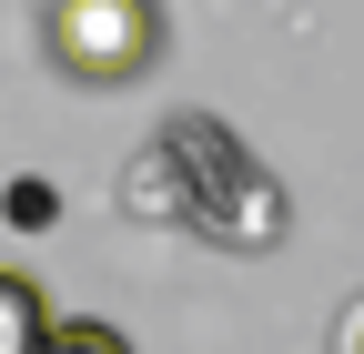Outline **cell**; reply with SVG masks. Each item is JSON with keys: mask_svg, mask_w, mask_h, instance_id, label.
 Returning a JSON list of instances; mask_svg holds the SVG:
<instances>
[{"mask_svg": "<svg viewBox=\"0 0 364 354\" xmlns=\"http://www.w3.org/2000/svg\"><path fill=\"white\" fill-rule=\"evenodd\" d=\"M152 142H162L172 172H182V233H203V243H223V253H273V243L294 233L284 183L243 152L233 122H213V112H172Z\"/></svg>", "mask_w": 364, "mask_h": 354, "instance_id": "cell-1", "label": "cell"}, {"mask_svg": "<svg viewBox=\"0 0 364 354\" xmlns=\"http://www.w3.org/2000/svg\"><path fill=\"white\" fill-rule=\"evenodd\" d=\"M41 41L81 92H122V81H142L162 61V11L152 0H51Z\"/></svg>", "mask_w": 364, "mask_h": 354, "instance_id": "cell-2", "label": "cell"}, {"mask_svg": "<svg viewBox=\"0 0 364 354\" xmlns=\"http://www.w3.org/2000/svg\"><path fill=\"white\" fill-rule=\"evenodd\" d=\"M41 334H51V304H41V284L0 263V354H41Z\"/></svg>", "mask_w": 364, "mask_h": 354, "instance_id": "cell-3", "label": "cell"}, {"mask_svg": "<svg viewBox=\"0 0 364 354\" xmlns=\"http://www.w3.org/2000/svg\"><path fill=\"white\" fill-rule=\"evenodd\" d=\"M41 354H132V334H122V324H102V314H51Z\"/></svg>", "mask_w": 364, "mask_h": 354, "instance_id": "cell-4", "label": "cell"}, {"mask_svg": "<svg viewBox=\"0 0 364 354\" xmlns=\"http://www.w3.org/2000/svg\"><path fill=\"white\" fill-rule=\"evenodd\" d=\"M0 213H11V223H21V233H51V223H61V193H51V183H41V172H21V183H11V193H0Z\"/></svg>", "mask_w": 364, "mask_h": 354, "instance_id": "cell-5", "label": "cell"}, {"mask_svg": "<svg viewBox=\"0 0 364 354\" xmlns=\"http://www.w3.org/2000/svg\"><path fill=\"white\" fill-rule=\"evenodd\" d=\"M334 354H364V304H344V324H334Z\"/></svg>", "mask_w": 364, "mask_h": 354, "instance_id": "cell-6", "label": "cell"}]
</instances>
